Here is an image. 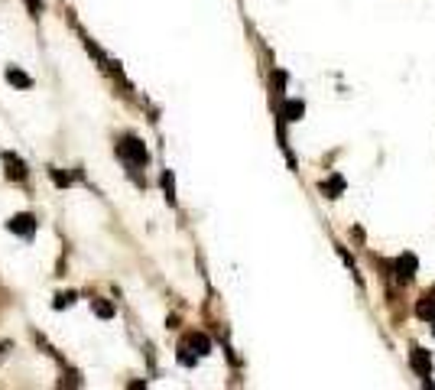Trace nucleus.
Returning <instances> with one entry per match:
<instances>
[{
    "mask_svg": "<svg viewBox=\"0 0 435 390\" xmlns=\"http://www.w3.org/2000/svg\"><path fill=\"white\" fill-rule=\"evenodd\" d=\"M49 179L56 182L59 189H68V186H72V176H66L62 170H49Z\"/></svg>",
    "mask_w": 435,
    "mask_h": 390,
    "instance_id": "obj_10",
    "label": "nucleus"
},
{
    "mask_svg": "<svg viewBox=\"0 0 435 390\" xmlns=\"http://www.w3.org/2000/svg\"><path fill=\"white\" fill-rule=\"evenodd\" d=\"M416 315H419V319H429V322H435V293H426L422 299H419Z\"/></svg>",
    "mask_w": 435,
    "mask_h": 390,
    "instance_id": "obj_6",
    "label": "nucleus"
},
{
    "mask_svg": "<svg viewBox=\"0 0 435 390\" xmlns=\"http://www.w3.org/2000/svg\"><path fill=\"white\" fill-rule=\"evenodd\" d=\"M303 101H286L283 105V114H286V121H299V117H303Z\"/></svg>",
    "mask_w": 435,
    "mask_h": 390,
    "instance_id": "obj_9",
    "label": "nucleus"
},
{
    "mask_svg": "<svg viewBox=\"0 0 435 390\" xmlns=\"http://www.w3.org/2000/svg\"><path fill=\"white\" fill-rule=\"evenodd\" d=\"M211 352V342H208V335H201V332H192L182 338L179 345V361L185 364V368H192V364L199 361L201 354H208Z\"/></svg>",
    "mask_w": 435,
    "mask_h": 390,
    "instance_id": "obj_1",
    "label": "nucleus"
},
{
    "mask_svg": "<svg viewBox=\"0 0 435 390\" xmlns=\"http://www.w3.org/2000/svg\"><path fill=\"white\" fill-rule=\"evenodd\" d=\"M117 153H121V160L130 163V166H146V163H150V153H146V147H143L137 137H123V140L117 143Z\"/></svg>",
    "mask_w": 435,
    "mask_h": 390,
    "instance_id": "obj_2",
    "label": "nucleus"
},
{
    "mask_svg": "<svg viewBox=\"0 0 435 390\" xmlns=\"http://www.w3.org/2000/svg\"><path fill=\"white\" fill-rule=\"evenodd\" d=\"M162 189H166V195H169V202H176V195H172V176H169V172L162 176Z\"/></svg>",
    "mask_w": 435,
    "mask_h": 390,
    "instance_id": "obj_12",
    "label": "nucleus"
},
{
    "mask_svg": "<svg viewBox=\"0 0 435 390\" xmlns=\"http://www.w3.org/2000/svg\"><path fill=\"white\" fill-rule=\"evenodd\" d=\"M26 3H29V10H33V13L39 17V10H43V7H39V0H26Z\"/></svg>",
    "mask_w": 435,
    "mask_h": 390,
    "instance_id": "obj_13",
    "label": "nucleus"
},
{
    "mask_svg": "<svg viewBox=\"0 0 435 390\" xmlns=\"http://www.w3.org/2000/svg\"><path fill=\"white\" fill-rule=\"evenodd\" d=\"M0 160L7 163V176H10L13 182H23V179H26V163L20 160L17 153H0Z\"/></svg>",
    "mask_w": 435,
    "mask_h": 390,
    "instance_id": "obj_5",
    "label": "nucleus"
},
{
    "mask_svg": "<svg viewBox=\"0 0 435 390\" xmlns=\"http://www.w3.org/2000/svg\"><path fill=\"white\" fill-rule=\"evenodd\" d=\"M7 82H10L13 88H20V91L33 88V78H29L26 72H20V68H7Z\"/></svg>",
    "mask_w": 435,
    "mask_h": 390,
    "instance_id": "obj_8",
    "label": "nucleus"
},
{
    "mask_svg": "<svg viewBox=\"0 0 435 390\" xmlns=\"http://www.w3.org/2000/svg\"><path fill=\"white\" fill-rule=\"evenodd\" d=\"M7 228L17 234V238H33L36 234V218L29 215V211H23V215H13V218L7 221Z\"/></svg>",
    "mask_w": 435,
    "mask_h": 390,
    "instance_id": "obj_3",
    "label": "nucleus"
},
{
    "mask_svg": "<svg viewBox=\"0 0 435 390\" xmlns=\"http://www.w3.org/2000/svg\"><path fill=\"white\" fill-rule=\"evenodd\" d=\"M409 364H413V371H416L419 377H429V374H432V358H429V352H422V348H409Z\"/></svg>",
    "mask_w": 435,
    "mask_h": 390,
    "instance_id": "obj_4",
    "label": "nucleus"
},
{
    "mask_svg": "<svg viewBox=\"0 0 435 390\" xmlns=\"http://www.w3.org/2000/svg\"><path fill=\"white\" fill-rule=\"evenodd\" d=\"M7 352H10V342H3V345H0V361L7 358Z\"/></svg>",
    "mask_w": 435,
    "mask_h": 390,
    "instance_id": "obj_14",
    "label": "nucleus"
},
{
    "mask_svg": "<svg viewBox=\"0 0 435 390\" xmlns=\"http://www.w3.org/2000/svg\"><path fill=\"white\" fill-rule=\"evenodd\" d=\"M319 189H322V195H328V199H338L341 192H344V179H341V176H331V179L319 182Z\"/></svg>",
    "mask_w": 435,
    "mask_h": 390,
    "instance_id": "obj_7",
    "label": "nucleus"
},
{
    "mask_svg": "<svg viewBox=\"0 0 435 390\" xmlns=\"http://www.w3.org/2000/svg\"><path fill=\"white\" fill-rule=\"evenodd\" d=\"M95 313L101 315V319H111V315H114V306L105 303V299H95Z\"/></svg>",
    "mask_w": 435,
    "mask_h": 390,
    "instance_id": "obj_11",
    "label": "nucleus"
}]
</instances>
